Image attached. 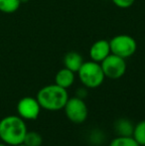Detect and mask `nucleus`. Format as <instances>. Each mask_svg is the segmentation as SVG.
Segmentation results:
<instances>
[{
    "mask_svg": "<svg viewBox=\"0 0 145 146\" xmlns=\"http://www.w3.org/2000/svg\"><path fill=\"white\" fill-rule=\"evenodd\" d=\"M27 131L25 120L19 115H7L0 120V140L8 146L23 143Z\"/></svg>",
    "mask_w": 145,
    "mask_h": 146,
    "instance_id": "nucleus-1",
    "label": "nucleus"
},
{
    "mask_svg": "<svg viewBox=\"0 0 145 146\" xmlns=\"http://www.w3.org/2000/svg\"><path fill=\"white\" fill-rule=\"evenodd\" d=\"M69 98L70 96L66 88L59 87L56 84L43 87L39 90L36 96L41 108L48 111H59L64 110Z\"/></svg>",
    "mask_w": 145,
    "mask_h": 146,
    "instance_id": "nucleus-2",
    "label": "nucleus"
},
{
    "mask_svg": "<svg viewBox=\"0 0 145 146\" xmlns=\"http://www.w3.org/2000/svg\"><path fill=\"white\" fill-rule=\"evenodd\" d=\"M77 74L81 85L87 88L101 87L105 79L101 64L93 61L83 62Z\"/></svg>",
    "mask_w": 145,
    "mask_h": 146,
    "instance_id": "nucleus-3",
    "label": "nucleus"
},
{
    "mask_svg": "<svg viewBox=\"0 0 145 146\" xmlns=\"http://www.w3.org/2000/svg\"><path fill=\"white\" fill-rule=\"evenodd\" d=\"M110 52L111 54L128 59L133 56L137 50V43L133 37L126 34H120L114 36L109 41Z\"/></svg>",
    "mask_w": 145,
    "mask_h": 146,
    "instance_id": "nucleus-4",
    "label": "nucleus"
},
{
    "mask_svg": "<svg viewBox=\"0 0 145 146\" xmlns=\"http://www.w3.org/2000/svg\"><path fill=\"white\" fill-rule=\"evenodd\" d=\"M64 111L67 118L75 124L83 123L89 116V108L85 100L77 96L69 98L64 108Z\"/></svg>",
    "mask_w": 145,
    "mask_h": 146,
    "instance_id": "nucleus-5",
    "label": "nucleus"
},
{
    "mask_svg": "<svg viewBox=\"0 0 145 146\" xmlns=\"http://www.w3.org/2000/svg\"><path fill=\"white\" fill-rule=\"evenodd\" d=\"M101 69L105 78L110 80H118L124 76L126 72L125 59L116 55L110 54L101 63Z\"/></svg>",
    "mask_w": 145,
    "mask_h": 146,
    "instance_id": "nucleus-6",
    "label": "nucleus"
},
{
    "mask_svg": "<svg viewBox=\"0 0 145 146\" xmlns=\"http://www.w3.org/2000/svg\"><path fill=\"white\" fill-rule=\"evenodd\" d=\"M41 106L36 98L24 96L17 104L18 115L24 120H35L41 112Z\"/></svg>",
    "mask_w": 145,
    "mask_h": 146,
    "instance_id": "nucleus-7",
    "label": "nucleus"
},
{
    "mask_svg": "<svg viewBox=\"0 0 145 146\" xmlns=\"http://www.w3.org/2000/svg\"><path fill=\"white\" fill-rule=\"evenodd\" d=\"M111 54L109 42L107 40H97L91 45L89 49V57L91 61L101 64L107 56Z\"/></svg>",
    "mask_w": 145,
    "mask_h": 146,
    "instance_id": "nucleus-8",
    "label": "nucleus"
},
{
    "mask_svg": "<svg viewBox=\"0 0 145 146\" xmlns=\"http://www.w3.org/2000/svg\"><path fill=\"white\" fill-rule=\"evenodd\" d=\"M75 81V73L67 68H63L57 72L55 76V84L63 88H70Z\"/></svg>",
    "mask_w": 145,
    "mask_h": 146,
    "instance_id": "nucleus-9",
    "label": "nucleus"
},
{
    "mask_svg": "<svg viewBox=\"0 0 145 146\" xmlns=\"http://www.w3.org/2000/svg\"><path fill=\"white\" fill-rule=\"evenodd\" d=\"M83 62L85 61H83L81 55L77 52H73V51L67 53L64 56V60H63L65 68L71 70L73 73H77Z\"/></svg>",
    "mask_w": 145,
    "mask_h": 146,
    "instance_id": "nucleus-10",
    "label": "nucleus"
},
{
    "mask_svg": "<svg viewBox=\"0 0 145 146\" xmlns=\"http://www.w3.org/2000/svg\"><path fill=\"white\" fill-rule=\"evenodd\" d=\"M134 125L131 121L125 118H120L114 123V130L118 136H131Z\"/></svg>",
    "mask_w": 145,
    "mask_h": 146,
    "instance_id": "nucleus-11",
    "label": "nucleus"
},
{
    "mask_svg": "<svg viewBox=\"0 0 145 146\" xmlns=\"http://www.w3.org/2000/svg\"><path fill=\"white\" fill-rule=\"evenodd\" d=\"M131 136L139 146H145V119L134 124Z\"/></svg>",
    "mask_w": 145,
    "mask_h": 146,
    "instance_id": "nucleus-12",
    "label": "nucleus"
},
{
    "mask_svg": "<svg viewBox=\"0 0 145 146\" xmlns=\"http://www.w3.org/2000/svg\"><path fill=\"white\" fill-rule=\"evenodd\" d=\"M20 0H0V12L11 14L16 12L20 8Z\"/></svg>",
    "mask_w": 145,
    "mask_h": 146,
    "instance_id": "nucleus-13",
    "label": "nucleus"
},
{
    "mask_svg": "<svg viewBox=\"0 0 145 146\" xmlns=\"http://www.w3.org/2000/svg\"><path fill=\"white\" fill-rule=\"evenodd\" d=\"M23 143L27 146H41L43 143V137L37 131H27Z\"/></svg>",
    "mask_w": 145,
    "mask_h": 146,
    "instance_id": "nucleus-14",
    "label": "nucleus"
},
{
    "mask_svg": "<svg viewBox=\"0 0 145 146\" xmlns=\"http://www.w3.org/2000/svg\"><path fill=\"white\" fill-rule=\"evenodd\" d=\"M109 146H139L132 136H116L109 142Z\"/></svg>",
    "mask_w": 145,
    "mask_h": 146,
    "instance_id": "nucleus-15",
    "label": "nucleus"
},
{
    "mask_svg": "<svg viewBox=\"0 0 145 146\" xmlns=\"http://www.w3.org/2000/svg\"><path fill=\"white\" fill-rule=\"evenodd\" d=\"M111 1L115 6L122 8V9H125V8L131 7L135 2V0H111Z\"/></svg>",
    "mask_w": 145,
    "mask_h": 146,
    "instance_id": "nucleus-16",
    "label": "nucleus"
},
{
    "mask_svg": "<svg viewBox=\"0 0 145 146\" xmlns=\"http://www.w3.org/2000/svg\"><path fill=\"white\" fill-rule=\"evenodd\" d=\"M87 96V88L85 87H83V88H77V96H77V98H83V100H85V98Z\"/></svg>",
    "mask_w": 145,
    "mask_h": 146,
    "instance_id": "nucleus-17",
    "label": "nucleus"
},
{
    "mask_svg": "<svg viewBox=\"0 0 145 146\" xmlns=\"http://www.w3.org/2000/svg\"><path fill=\"white\" fill-rule=\"evenodd\" d=\"M20 1H21V4H22V3H27L29 0H20Z\"/></svg>",
    "mask_w": 145,
    "mask_h": 146,
    "instance_id": "nucleus-18",
    "label": "nucleus"
},
{
    "mask_svg": "<svg viewBox=\"0 0 145 146\" xmlns=\"http://www.w3.org/2000/svg\"><path fill=\"white\" fill-rule=\"evenodd\" d=\"M0 146H8V145H6L5 143H3V142H0Z\"/></svg>",
    "mask_w": 145,
    "mask_h": 146,
    "instance_id": "nucleus-19",
    "label": "nucleus"
},
{
    "mask_svg": "<svg viewBox=\"0 0 145 146\" xmlns=\"http://www.w3.org/2000/svg\"><path fill=\"white\" fill-rule=\"evenodd\" d=\"M17 146H27V145H25L24 143H21V144H19V145H17Z\"/></svg>",
    "mask_w": 145,
    "mask_h": 146,
    "instance_id": "nucleus-20",
    "label": "nucleus"
}]
</instances>
